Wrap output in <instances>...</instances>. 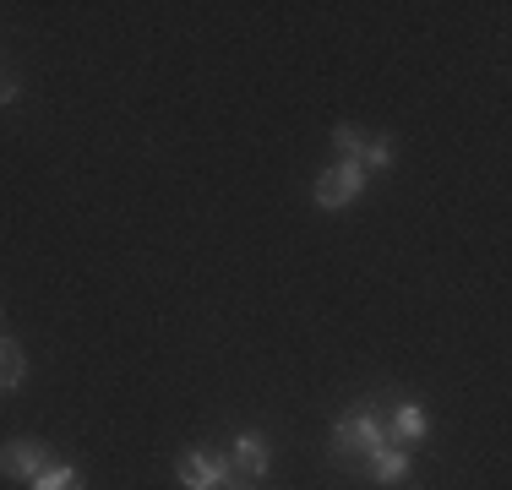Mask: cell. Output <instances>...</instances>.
Masks as SVG:
<instances>
[{
	"label": "cell",
	"mask_w": 512,
	"mask_h": 490,
	"mask_svg": "<svg viewBox=\"0 0 512 490\" xmlns=\"http://www.w3.org/2000/svg\"><path fill=\"white\" fill-rule=\"evenodd\" d=\"M33 490H82V474L71 469V463H50V469L39 474V480H28Z\"/></svg>",
	"instance_id": "obj_10"
},
{
	"label": "cell",
	"mask_w": 512,
	"mask_h": 490,
	"mask_svg": "<svg viewBox=\"0 0 512 490\" xmlns=\"http://www.w3.org/2000/svg\"><path fill=\"white\" fill-rule=\"evenodd\" d=\"M387 425H393V436H398V441H420L425 431H431V420H425V409H420V403H393Z\"/></svg>",
	"instance_id": "obj_7"
},
{
	"label": "cell",
	"mask_w": 512,
	"mask_h": 490,
	"mask_svg": "<svg viewBox=\"0 0 512 490\" xmlns=\"http://www.w3.org/2000/svg\"><path fill=\"white\" fill-rule=\"evenodd\" d=\"M355 164L365 169V175H371V169H387V164H393V137H365Z\"/></svg>",
	"instance_id": "obj_9"
},
{
	"label": "cell",
	"mask_w": 512,
	"mask_h": 490,
	"mask_svg": "<svg viewBox=\"0 0 512 490\" xmlns=\"http://www.w3.org/2000/svg\"><path fill=\"white\" fill-rule=\"evenodd\" d=\"M50 463L55 458H50V447H44L39 436H17V441L0 447V474H6V480H39Z\"/></svg>",
	"instance_id": "obj_3"
},
{
	"label": "cell",
	"mask_w": 512,
	"mask_h": 490,
	"mask_svg": "<svg viewBox=\"0 0 512 490\" xmlns=\"http://www.w3.org/2000/svg\"><path fill=\"white\" fill-rule=\"evenodd\" d=\"M360 474H365V480H376V485H398V480L409 474V447H404V441H393V447H382V452H376V458L365 463Z\"/></svg>",
	"instance_id": "obj_6"
},
{
	"label": "cell",
	"mask_w": 512,
	"mask_h": 490,
	"mask_svg": "<svg viewBox=\"0 0 512 490\" xmlns=\"http://www.w3.org/2000/svg\"><path fill=\"white\" fill-rule=\"evenodd\" d=\"M229 469H235V480H251L256 485L267 469H273V441L256 436V431L235 436V447H229Z\"/></svg>",
	"instance_id": "obj_5"
},
{
	"label": "cell",
	"mask_w": 512,
	"mask_h": 490,
	"mask_svg": "<svg viewBox=\"0 0 512 490\" xmlns=\"http://www.w3.org/2000/svg\"><path fill=\"white\" fill-rule=\"evenodd\" d=\"M224 490H251V480H229Z\"/></svg>",
	"instance_id": "obj_13"
},
{
	"label": "cell",
	"mask_w": 512,
	"mask_h": 490,
	"mask_svg": "<svg viewBox=\"0 0 512 490\" xmlns=\"http://www.w3.org/2000/svg\"><path fill=\"white\" fill-rule=\"evenodd\" d=\"M311 196H316V207H327V213H333V207H349V202H360L365 196V169L360 164H333L327 169V175H316V186H311Z\"/></svg>",
	"instance_id": "obj_2"
},
{
	"label": "cell",
	"mask_w": 512,
	"mask_h": 490,
	"mask_svg": "<svg viewBox=\"0 0 512 490\" xmlns=\"http://www.w3.org/2000/svg\"><path fill=\"white\" fill-rule=\"evenodd\" d=\"M22 376H28V360H22V349L11 338H0V392H17Z\"/></svg>",
	"instance_id": "obj_8"
},
{
	"label": "cell",
	"mask_w": 512,
	"mask_h": 490,
	"mask_svg": "<svg viewBox=\"0 0 512 490\" xmlns=\"http://www.w3.org/2000/svg\"><path fill=\"white\" fill-rule=\"evenodd\" d=\"M360 142H365V131H360V126H333V147L349 158V164L360 158Z\"/></svg>",
	"instance_id": "obj_11"
},
{
	"label": "cell",
	"mask_w": 512,
	"mask_h": 490,
	"mask_svg": "<svg viewBox=\"0 0 512 490\" xmlns=\"http://www.w3.org/2000/svg\"><path fill=\"white\" fill-rule=\"evenodd\" d=\"M393 425H387V409L382 403H365L355 414H338L333 425V458L349 463V469H365L382 447H393Z\"/></svg>",
	"instance_id": "obj_1"
},
{
	"label": "cell",
	"mask_w": 512,
	"mask_h": 490,
	"mask_svg": "<svg viewBox=\"0 0 512 490\" xmlns=\"http://www.w3.org/2000/svg\"><path fill=\"white\" fill-rule=\"evenodd\" d=\"M229 480H235L229 458H218V452H207V447H191L186 458H180V485L186 490H224Z\"/></svg>",
	"instance_id": "obj_4"
},
{
	"label": "cell",
	"mask_w": 512,
	"mask_h": 490,
	"mask_svg": "<svg viewBox=\"0 0 512 490\" xmlns=\"http://www.w3.org/2000/svg\"><path fill=\"white\" fill-rule=\"evenodd\" d=\"M6 104H17V82L0 77V109H6Z\"/></svg>",
	"instance_id": "obj_12"
}]
</instances>
